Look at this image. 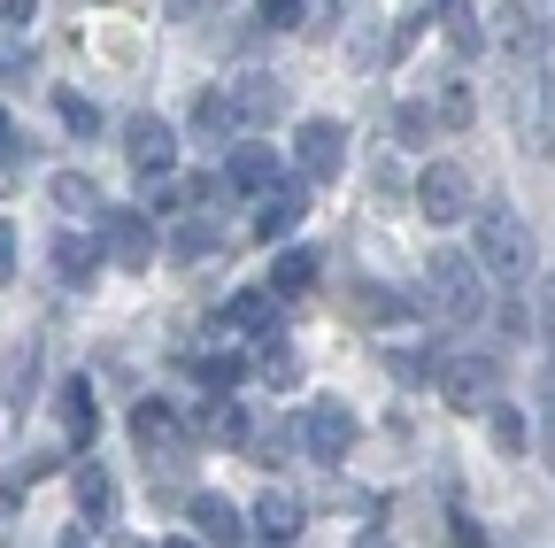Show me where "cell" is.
Instances as JSON below:
<instances>
[{
	"label": "cell",
	"mask_w": 555,
	"mask_h": 548,
	"mask_svg": "<svg viewBox=\"0 0 555 548\" xmlns=\"http://www.w3.org/2000/svg\"><path fill=\"white\" fill-rule=\"evenodd\" d=\"M416 302H425V317L448 324V332L478 324V317H486V270H478V255H433Z\"/></svg>",
	"instance_id": "6da1fadb"
},
{
	"label": "cell",
	"mask_w": 555,
	"mask_h": 548,
	"mask_svg": "<svg viewBox=\"0 0 555 548\" xmlns=\"http://www.w3.org/2000/svg\"><path fill=\"white\" fill-rule=\"evenodd\" d=\"M478 270H486V279H502V286L532 279V232H525L517 209H486L478 217Z\"/></svg>",
	"instance_id": "7a4b0ae2"
},
{
	"label": "cell",
	"mask_w": 555,
	"mask_h": 548,
	"mask_svg": "<svg viewBox=\"0 0 555 548\" xmlns=\"http://www.w3.org/2000/svg\"><path fill=\"white\" fill-rule=\"evenodd\" d=\"M433 379H440L448 409H494V394H502V364L494 356H448V364H433Z\"/></svg>",
	"instance_id": "3957f363"
},
{
	"label": "cell",
	"mask_w": 555,
	"mask_h": 548,
	"mask_svg": "<svg viewBox=\"0 0 555 548\" xmlns=\"http://www.w3.org/2000/svg\"><path fill=\"white\" fill-rule=\"evenodd\" d=\"M93 225H101V255L108 263H124V270H147L155 263V225L139 209H101Z\"/></svg>",
	"instance_id": "277c9868"
},
{
	"label": "cell",
	"mask_w": 555,
	"mask_h": 548,
	"mask_svg": "<svg viewBox=\"0 0 555 548\" xmlns=\"http://www.w3.org/2000/svg\"><path fill=\"white\" fill-rule=\"evenodd\" d=\"M124 155H131L139 178H170V170H178V131H170L163 116H131V124H124Z\"/></svg>",
	"instance_id": "5b68a950"
},
{
	"label": "cell",
	"mask_w": 555,
	"mask_h": 548,
	"mask_svg": "<svg viewBox=\"0 0 555 548\" xmlns=\"http://www.w3.org/2000/svg\"><path fill=\"white\" fill-rule=\"evenodd\" d=\"M416 209H425L433 225H455V217L470 209V178H463V163H433L425 178H416Z\"/></svg>",
	"instance_id": "8992f818"
},
{
	"label": "cell",
	"mask_w": 555,
	"mask_h": 548,
	"mask_svg": "<svg viewBox=\"0 0 555 548\" xmlns=\"http://www.w3.org/2000/svg\"><path fill=\"white\" fill-rule=\"evenodd\" d=\"M301 217H309V186L301 178H278L262 193V209H255V240H286V232H301Z\"/></svg>",
	"instance_id": "52a82bcc"
},
{
	"label": "cell",
	"mask_w": 555,
	"mask_h": 548,
	"mask_svg": "<svg viewBox=\"0 0 555 548\" xmlns=\"http://www.w3.org/2000/svg\"><path fill=\"white\" fill-rule=\"evenodd\" d=\"M301 441H309V456H317V463H339L347 448H356V418H347L339 402H317L309 418H301Z\"/></svg>",
	"instance_id": "ba28073f"
},
{
	"label": "cell",
	"mask_w": 555,
	"mask_h": 548,
	"mask_svg": "<svg viewBox=\"0 0 555 548\" xmlns=\"http://www.w3.org/2000/svg\"><path fill=\"white\" fill-rule=\"evenodd\" d=\"M294 155H301V178H332L339 155H347V131H339L332 116H309V124L294 131Z\"/></svg>",
	"instance_id": "9c48e42d"
},
{
	"label": "cell",
	"mask_w": 555,
	"mask_h": 548,
	"mask_svg": "<svg viewBox=\"0 0 555 548\" xmlns=\"http://www.w3.org/2000/svg\"><path fill=\"white\" fill-rule=\"evenodd\" d=\"M131 441L147 448L155 463H178V456H185V433H178V418H170V402H139V409H131Z\"/></svg>",
	"instance_id": "30bf717a"
},
{
	"label": "cell",
	"mask_w": 555,
	"mask_h": 548,
	"mask_svg": "<svg viewBox=\"0 0 555 548\" xmlns=\"http://www.w3.org/2000/svg\"><path fill=\"white\" fill-rule=\"evenodd\" d=\"M517 131L532 155H555V71H540V86L517 93Z\"/></svg>",
	"instance_id": "8fae6325"
},
{
	"label": "cell",
	"mask_w": 555,
	"mask_h": 548,
	"mask_svg": "<svg viewBox=\"0 0 555 548\" xmlns=\"http://www.w3.org/2000/svg\"><path fill=\"white\" fill-rule=\"evenodd\" d=\"M62 433H69V448H93V433H101V402H93V386L86 379H62Z\"/></svg>",
	"instance_id": "7c38bea8"
},
{
	"label": "cell",
	"mask_w": 555,
	"mask_h": 548,
	"mask_svg": "<svg viewBox=\"0 0 555 548\" xmlns=\"http://www.w3.org/2000/svg\"><path fill=\"white\" fill-rule=\"evenodd\" d=\"M101 263H108V255H101V240H86V232H62V240H54V279H62V286H93Z\"/></svg>",
	"instance_id": "4fadbf2b"
},
{
	"label": "cell",
	"mask_w": 555,
	"mask_h": 548,
	"mask_svg": "<svg viewBox=\"0 0 555 548\" xmlns=\"http://www.w3.org/2000/svg\"><path fill=\"white\" fill-rule=\"evenodd\" d=\"M232 109H240V124H270V116H286V86L270 71H255V78L232 86Z\"/></svg>",
	"instance_id": "5bb4252c"
},
{
	"label": "cell",
	"mask_w": 555,
	"mask_h": 548,
	"mask_svg": "<svg viewBox=\"0 0 555 548\" xmlns=\"http://www.w3.org/2000/svg\"><path fill=\"white\" fill-rule=\"evenodd\" d=\"M185 510H193V525H201V540H217V548H240V540H247V525H240V510H232L224 495H193Z\"/></svg>",
	"instance_id": "9a60e30c"
},
{
	"label": "cell",
	"mask_w": 555,
	"mask_h": 548,
	"mask_svg": "<svg viewBox=\"0 0 555 548\" xmlns=\"http://www.w3.org/2000/svg\"><path fill=\"white\" fill-rule=\"evenodd\" d=\"M224 186H232V193H270V186H278V155H270V148H232Z\"/></svg>",
	"instance_id": "2e32d148"
},
{
	"label": "cell",
	"mask_w": 555,
	"mask_h": 548,
	"mask_svg": "<svg viewBox=\"0 0 555 548\" xmlns=\"http://www.w3.org/2000/svg\"><path fill=\"white\" fill-rule=\"evenodd\" d=\"M255 533H262L270 548H286V540L301 533V502H294V495H278V487H270V495L255 502Z\"/></svg>",
	"instance_id": "e0dca14e"
},
{
	"label": "cell",
	"mask_w": 555,
	"mask_h": 548,
	"mask_svg": "<svg viewBox=\"0 0 555 548\" xmlns=\"http://www.w3.org/2000/svg\"><path fill=\"white\" fill-rule=\"evenodd\" d=\"M47 193H54V209H62V217H101V186H93L86 170H62Z\"/></svg>",
	"instance_id": "ac0fdd59"
},
{
	"label": "cell",
	"mask_w": 555,
	"mask_h": 548,
	"mask_svg": "<svg viewBox=\"0 0 555 548\" xmlns=\"http://www.w3.org/2000/svg\"><path fill=\"white\" fill-rule=\"evenodd\" d=\"M217 247H224L217 217H178V232H170V255L178 263H201V255H217Z\"/></svg>",
	"instance_id": "d6986e66"
},
{
	"label": "cell",
	"mask_w": 555,
	"mask_h": 548,
	"mask_svg": "<svg viewBox=\"0 0 555 548\" xmlns=\"http://www.w3.org/2000/svg\"><path fill=\"white\" fill-rule=\"evenodd\" d=\"M270 309H278V294H270V286H255V294H240V302H224V317H217V332H262V324H270Z\"/></svg>",
	"instance_id": "ffe728a7"
},
{
	"label": "cell",
	"mask_w": 555,
	"mask_h": 548,
	"mask_svg": "<svg viewBox=\"0 0 555 548\" xmlns=\"http://www.w3.org/2000/svg\"><path fill=\"white\" fill-rule=\"evenodd\" d=\"M78 510H86L93 525L116 518V487H108V471H101V463H78Z\"/></svg>",
	"instance_id": "44dd1931"
},
{
	"label": "cell",
	"mask_w": 555,
	"mask_h": 548,
	"mask_svg": "<svg viewBox=\"0 0 555 548\" xmlns=\"http://www.w3.org/2000/svg\"><path fill=\"white\" fill-rule=\"evenodd\" d=\"M440 31H448V47L470 62L478 47H486V31H478V16H470V0H440Z\"/></svg>",
	"instance_id": "7402d4cb"
},
{
	"label": "cell",
	"mask_w": 555,
	"mask_h": 548,
	"mask_svg": "<svg viewBox=\"0 0 555 548\" xmlns=\"http://www.w3.org/2000/svg\"><path fill=\"white\" fill-rule=\"evenodd\" d=\"M232 124H240V109H232V93H201V101H193V131H201V140H208V148H217V140H224V131H232Z\"/></svg>",
	"instance_id": "603a6c76"
},
{
	"label": "cell",
	"mask_w": 555,
	"mask_h": 548,
	"mask_svg": "<svg viewBox=\"0 0 555 548\" xmlns=\"http://www.w3.org/2000/svg\"><path fill=\"white\" fill-rule=\"evenodd\" d=\"M309 279H317V255L309 247H294V255L270 263V294H309Z\"/></svg>",
	"instance_id": "cb8c5ba5"
},
{
	"label": "cell",
	"mask_w": 555,
	"mask_h": 548,
	"mask_svg": "<svg viewBox=\"0 0 555 548\" xmlns=\"http://www.w3.org/2000/svg\"><path fill=\"white\" fill-rule=\"evenodd\" d=\"M208 441H224V448H247V409L240 402H208Z\"/></svg>",
	"instance_id": "d4e9b609"
},
{
	"label": "cell",
	"mask_w": 555,
	"mask_h": 548,
	"mask_svg": "<svg viewBox=\"0 0 555 548\" xmlns=\"http://www.w3.org/2000/svg\"><path fill=\"white\" fill-rule=\"evenodd\" d=\"M486 425H494V448H502V456H525V409L494 402V409H486Z\"/></svg>",
	"instance_id": "484cf974"
},
{
	"label": "cell",
	"mask_w": 555,
	"mask_h": 548,
	"mask_svg": "<svg viewBox=\"0 0 555 548\" xmlns=\"http://www.w3.org/2000/svg\"><path fill=\"white\" fill-rule=\"evenodd\" d=\"M54 109H62V124L78 131V140H93V131H101V109H93L86 93H54Z\"/></svg>",
	"instance_id": "4316f807"
},
{
	"label": "cell",
	"mask_w": 555,
	"mask_h": 548,
	"mask_svg": "<svg viewBox=\"0 0 555 548\" xmlns=\"http://www.w3.org/2000/svg\"><path fill=\"white\" fill-rule=\"evenodd\" d=\"M201 379H208V394H232V386H240V356H208Z\"/></svg>",
	"instance_id": "83f0119b"
},
{
	"label": "cell",
	"mask_w": 555,
	"mask_h": 548,
	"mask_svg": "<svg viewBox=\"0 0 555 548\" xmlns=\"http://www.w3.org/2000/svg\"><path fill=\"white\" fill-rule=\"evenodd\" d=\"M386 371H393V379L409 386V379H425L433 364H425V348H386Z\"/></svg>",
	"instance_id": "f1b7e54d"
},
{
	"label": "cell",
	"mask_w": 555,
	"mask_h": 548,
	"mask_svg": "<svg viewBox=\"0 0 555 548\" xmlns=\"http://www.w3.org/2000/svg\"><path fill=\"white\" fill-rule=\"evenodd\" d=\"M262 379H270V386H294V379H301L294 348H270V356H262Z\"/></svg>",
	"instance_id": "f546056e"
},
{
	"label": "cell",
	"mask_w": 555,
	"mask_h": 548,
	"mask_svg": "<svg viewBox=\"0 0 555 548\" xmlns=\"http://www.w3.org/2000/svg\"><path fill=\"white\" fill-rule=\"evenodd\" d=\"M540 441H547V471H555V371L540 386Z\"/></svg>",
	"instance_id": "4dcf8cb0"
},
{
	"label": "cell",
	"mask_w": 555,
	"mask_h": 548,
	"mask_svg": "<svg viewBox=\"0 0 555 548\" xmlns=\"http://www.w3.org/2000/svg\"><path fill=\"white\" fill-rule=\"evenodd\" d=\"M262 24L270 31H294L301 24V0H262Z\"/></svg>",
	"instance_id": "1f68e13d"
},
{
	"label": "cell",
	"mask_w": 555,
	"mask_h": 548,
	"mask_svg": "<svg viewBox=\"0 0 555 548\" xmlns=\"http://www.w3.org/2000/svg\"><path fill=\"white\" fill-rule=\"evenodd\" d=\"M532 302H540V332H547V356H555V279H540Z\"/></svg>",
	"instance_id": "d6a6232c"
},
{
	"label": "cell",
	"mask_w": 555,
	"mask_h": 548,
	"mask_svg": "<svg viewBox=\"0 0 555 548\" xmlns=\"http://www.w3.org/2000/svg\"><path fill=\"white\" fill-rule=\"evenodd\" d=\"M448 540H455V548H486V525H478V518H463V510H455V518H448Z\"/></svg>",
	"instance_id": "836d02e7"
},
{
	"label": "cell",
	"mask_w": 555,
	"mask_h": 548,
	"mask_svg": "<svg viewBox=\"0 0 555 548\" xmlns=\"http://www.w3.org/2000/svg\"><path fill=\"white\" fill-rule=\"evenodd\" d=\"M502 39L525 54V47H532V16H525V9H509V16H502Z\"/></svg>",
	"instance_id": "e575fe53"
},
{
	"label": "cell",
	"mask_w": 555,
	"mask_h": 548,
	"mask_svg": "<svg viewBox=\"0 0 555 548\" xmlns=\"http://www.w3.org/2000/svg\"><path fill=\"white\" fill-rule=\"evenodd\" d=\"M0 279H16V225H0Z\"/></svg>",
	"instance_id": "d590c367"
},
{
	"label": "cell",
	"mask_w": 555,
	"mask_h": 548,
	"mask_svg": "<svg viewBox=\"0 0 555 548\" xmlns=\"http://www.w3.org/2000/svg\"><path fill=\"white\" fill-rule=\"evenodd\" d=\"M0 24H31V0H0Z\"/></svg>",
	"instance_id": "8d00e7d4"
},
{
	"label": "cell",
	"mask_w": 555,
	"mask_h": 548,
	"mask_svg": "<svg viewBox=\"0 0 555 548\" xmlns=\"http://www.w3.org/2000/svg\"><path fill=\"white\" fill-rule=\"evenodd\" d=\"M16 155V124H9V109H0V163Z\"/></svg>",
	"instance_id": "74e56055"
},
{
	"label": "cell",
	"mask_w": 555,
	"mask_h": 548,
	"mask_svg": "<svg viewBox=\"0 0 555 548\" xmlns=\"http://www.w3.org/2000/svg\"><path fill=\"white\" fill-rule=\"evenodd\" d=\"M163 9H170V16H193V9H201V0H163Z\"/></svg>",
	"instance_id": "f35d334b"
},
{
	"label": "cell",
	"mask_w": 555,
	"mask_h": 548,
	"mask_svg": "<svg viewBox=\"0 0 555 548\" xmlns=\"http://www.w3.org/2000/svg\"><path fill=\"white\" fill-rule=\"evenodd\" d=\"M356 548H386V540H378V533H363V540H356Z\"/></svg>",
	"instance_id": "ab89813d"
},
{
	"label": "cell",
	"mask_w": 555,
	"mask_h": 548,
	"mask_svg": "<svg viewBox=\"0 0 555 548\" xmlns=\"http://www.w3.org/2000/svg\"><path fill=\"white\" fill-rule=\"evenodd\" d=\"M163 548H193V540H163Z\"/></svg>",
	"instance_id": "60d3db41"
}]
</instances>
